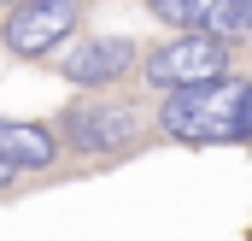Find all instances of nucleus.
<instances>
[{
  "mask_svg": "<svg viewBox=\"0 0 252 241\" xmlns=\"http://www.w3.org/2000/svg\"><path fill=\"white\" fill-rule=\"evenodd\" d=\"M235 106H241V82L229 77H205V82H182L164 88V135L188 141V147H211V141H235Z\"/></svg>",
  "mask_w": 252,
  "mask_h": 241,
  "instance_id": "obj_1",
  "label": "nucleus"
},
{
  "mask_svg": "<svg viewBox=\"0 0 252 241\" xmlns=\"http://www.w3.org/2000/svg\"><path fill=\"white\" fill-rule=\"evenodd\" d=\"M229 71V41L211 36V30H182L176 41L153 47L141 59V77L164 94V88H182V82H205V77H223Z\"/></svg>",
  "mask_w": 252,
  "mask_h": 241,
  "instance_id": "obj_2",
  "label": "nucleus"
},
{
  "mask_svg": "<svg viewBox=\"0 0 252 241\" xmlns=\"http://www.w3.org/2000/svg\"><path fill=\"white\" fill-rule=\"evenodd\" d=\"M76 24H82V0H18L0 24V41L18 59H47L59 41L76 36Z\"/></svg>",
  "mask_w": 252,
  "mask_h": 241,
  "instance_id": "obj_3",
  "label": "nucleus"
},
{
  "mask_svg": "<svg viewBox=\"0 0 252 241\" xmlns=\"http://www.w3.org/2000/svg\"><path fill=\"white\" fill-rule=\"evenodd\" d=\"M59 135L76 153H124L135 141V112L112 106V100H88V106H70L59 118Z\"/></svg>",
  "mask_w": 252,
  "mask_h": 241,
  "instance_id": "obj_4",
  "label": "nucleus"
},
{
  "mask_svg": "<svg viewBox=\"0 0 252 241\" xmlns=\"http://www.w3.org/2000/svg\"><path fill=\"white\" fill-rule=\"evenodd\" d=\"M135 59H141V47H135L129 36H88V41L64 59V77H70L76 88H106V82L129 77Z\"/></svg>",
  "mask_w": 252,
  "mask_h": 241,
  "instance_id": "obj_5",
  "label": "nucleus"
},
{
  "mask_svg": "<svg viewBox=\"0 0 252 241\" xmlns=\"http://www.w3.org/2000/svg\"><path fill=\"white\" fill-rule=\"evenodd\" d=\"M59 153V135L47 123H24V118H0V159L12 171H47Z\"/></svg>",
  "mask_w": 252,
  "mask_h": 241,
  "instance_id": "obj_6",
  "label": "nucleus"
},
{
  "mask_svg": "<svg viewBox=\"0 0 252 241\" xmlns=\"http://www.w3.org/2000/svg\"><path fill=\"white\" fill-rule=\"evenodd\" d=\"M147 6H153V18L170 24V30H199L205 12H211V0H147Z\"/></svg>",
  "mask_w": 252,
  "mask_h": 241,
  "instance_id": "obj_7",
  "label": "nucleus"
},
{
  "mask_svg": "<svg viewBox=\"0 0 252 241\" xmlns=\"http://www.w3.org/2000/svg\"><path fill=\"white\" fill-rule=\"evenodd\" d=\"M199 30H211V36H223V41H241V36H247V12H241V0H211V12H205Z\"/></svg>",
  "mask_w": 252,
  "mask_h": 241,
  "instance_id": "obj_8",
  "label": "nucleus"
},
{
  "mask_svg": "<svg viewBox=\"0 0 252 241\" xmlns=\"http://www.w3.org/2000/svg\"><path fill=\"white\" fill-rule=\"evenodd\" d=\"M235 141H252V82H241V106H235Z\"/></svg>",
  "mask_w": 252,
  "mask_h": 241,
  "instance_id": "obj_9",
  "label": "nucleus"
},
{
  "mask_svg": "<svg viewBox=\"0 0 252 241\" xmlns=\"http://www.w3.org/2000/svg\"><path fill=\"white\" fill-rule=\"evenodd\" d=\"M12 177H18V171H12V165H6V159H0V188H6V182H12Z\"/></svg>",
  "mask_w": 252,
  "mask_h": 241,
  "instance_id": "obj_10",
  "label": "nucleus"
},
{
  "mask_svg": "<svg viewBox=\"0 0 252 241\" xmlns=\"http://www.w3.org/2000/svg\"><path fill=\"white\" fill-rule=\"evenodd\" d=\"M241 12H247V30H252V0H241Z\"/></svg>",
  "mask_w": 252,
  "mask_h": 241,
  "instance_id": "obj_11",
  "label": "nucleus"
},
{
  "mask_svg": "<svg viewBox=\"0 0 252 241\" xmlns=\"http://www.w3.org/2000/svg\"><path fill=\"white\" fill-rule=\"evenodd\" d=\"M0 6H18V0H0Z\"/></svg>",
  "mask_w": 252,
  "mask_h": 241,
  "instance_id": "obj_12",
  "label": "nucleus"
}]
</instances>
